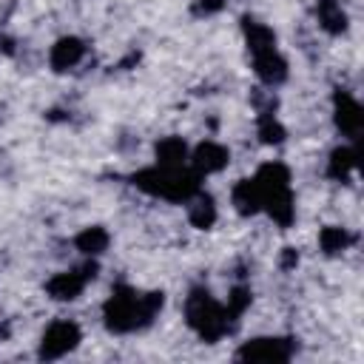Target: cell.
<instances>
[{
	"label": "cell",
	"mask_w": 364,
	"mask_h": 364,
	"mask_svg": "<svg viewBox=\"0 0 364 364\" xmlns=\"http://www.w3.org/2000/svg\"><path fill=\"white\" fill-rule=\"evenodd\" d=\"M250 301H253V293H250V287H245V284H236L233 290H230V296H228V301H225V307H228V313L239 321V316L250 307Z\"/></svg>",
	"instance_id": "cell-22"
},
{
	"label": "cell",
	"mask_w": 364,
	"mask_h": 364,
	"mask_svg": "<svg viewBox=\"0 0 364 364\" xmlns=\"http://www.w3.org/2000/svg\"><path fill=\"white\" fill-rule=\"evenodd\" d=\"M262 210L279 225V228H290L296 219V196L293 188H282V191H270L262 196Z\"/></svg>",
	"instance_id": "cell-11"
},
{
	"label": "cell",
	"mask_w": 364,
	"mask_h": 364,
	"mask_svg": "<svg viewBox=\"0 0 364 364\" xmlns=\"http://www.w3.org/2000/svg\"><path fill=\"white\" fill-rule=\"evenodd\" d=\"M185 324L205 344H216L233 333L236 318L228 313V307L208 287H193L185 296Z\"/></svg>",
	"instance_id": "cell-3"
},
{
	"label": "cell",
	"mask_w": 364,
	"mask_h": 364,
	"mask_svg": "<svg viewBox=\"0 0 364 364\" xmlns=\"http://www.w3.org/2000/svg\"><path fill=\"white\" fill-rule=\"evenodd\" d=\"M108 245H111V233H108L102 225H88V228H82V230L74 236V247H77L82 256H88V259L102 256V253L108 250Z\"/></svg>",
	"instance_id": "cell-19"
},
{
	"label": "cell",
	"mask_w": 364,
	"mask_h": 364,
	"mask_svg": "<svg viewBox=\"0 0 364 364\" xmlns=\"http://www.w3.org/2000/svg\"><path fill=\"white\" fill-rule=\"evenodd\" d=\"M316 20H318V26H321L327 34H333V37L344 34L347 26H350V17H347L341 0H316Z\"/></svg>",
	"instance_id": "cell-18"
},
{
	"label": "cell",
	"mask_w": 364,
	"mask_h": 364,
	"mask_svg": "<svg viewBox=\"0 0 364 364\" xmlns=\"http://www.w3.org/2000/svg\"><path fill=\"white\" fill-rule=\"evenodd\" d=\"M355 168H358V154H355L353 145L341 142V145H336V148L330 151V156H327V176H330V179L347 182V179L355 173Z\"/></svg>",
	"instance_id": "cell-16"
},
{
	"label": "cell",
	"mask_w": 364,
	"mask_h": 364,
	"mask_svg": "<svg viewBox=\"0 0 364 364\" xmlns=\"http://www.w3.org/2000/svg\"><path fill=\"white\" fill-rule=\"evenodd\" d=\"M333 125H336V131H338L341 136H347V139H353V142L361 136L364 108H361V102H358L350 91H344V88H336V91H333Z\"/></svg>",
	"instance_id": "cell-7"
},
{
	"label": "cell",
	"mask_w": 364,
	"mask_h": 364,
	"mask_svg": "<svg viewBox=\"0 0 364 364\" xmlns=\"http://www.w3.org/2000/svg\"><path fill=\"white\" fill-rule=\"evenodd\" d=\"M279 264H282V270H293V267L299 264V253H296V247H282V259H279Z\"/></svg>",
	"instance_id": "cell-24"
},
{
	"label": "cell",
	"mask_w": 364,
	"mask_h": 364,
	"mask_svg": "<svg viewBox=\"0 0 364 364\" xmlns=\"http://www.w3.org/2000/svg\"><path fill=\"white\" fill-rule=\"evenodd\" d=\"M256 136H259L262 145H282L287 131H284V125L279 122V117L273 111H262L256 117Z\"/></svg>",
	"instance_id": "cell-21"
},
{
	"label": "cell",
	"mask_w": 364,
	"mask_h": 364,
	"mask_svg": "<svg viewBox=\"0 0 364 364\" xmlns=\"http://www.w3.org/2000/svg\"><path fill=\"white\" fill-rule=\"evenodd\" d=\"M250 60H253V71H256L259 82L267 85V88L282 85V82L287 80V74H290V65H287V60H284V54H282L279 48L259 51V54H253Z\"/></svg>",
	"instance_id": "cell-10"
},
{
	"label": "cell",
	"mask_w": 364,
	"mask_h": 364,
	"mask_svg": "<svg viewBox=\"0 0 364 364\" xmlns=\"http://www.w3.org/2000/svg\"><path fill=\"white\" fill-rule=\"evenodd\" d=\"M85 51H88V46H85L82 37L65 34V37L54 40V46L48 48V65H51L54 74H65V71H71L74 65L82 63Z\"/></svg>",
	"instance_id": "cell-9"
},
{
	"label": "cell",
	"mask_w": 364,
	"mask_h": 364,
	"mask_svg": "<svg viewBox=\"0 0 364 364\" xmlns=\"http://www.w3.org/2000/svg\"><path fill=\"white\" fill-rule=\"evenodd\" d=\"M230 205L239 216H256L262 213V193H259V185L256 179H239L233 188H230Z\"/></svg>",
	"instance_id": "cell-14"
},
{
	"label": "cell",
	"mask_w": 364,
	"mask_h": 364,
	"mask_svg": "<svg viewBox=\"0 0 364 364\" xmlns=\"http://www.w3.org/2000/svg\"><path fill=\"white\" fill-rule=\"evenodd\" d=\"M188 165L199 176H210V173H219V171H225L230 165V151L222 142H216V139H205V142L191 148Z\"/></svg>",
	"instance_id": "cell-8"
},
{
	"label": "cell",
	"mask_w": 364,
	"mask_h": 364,
	"mask_svg": "<svg viewBox=\"0 0 364 364\" xmlns=\"http://www.w3.org/2000/svg\"><path fill=\"white\" fill-rule=\"evenodd\" d=\"M242 37H245V46H247V54L250 57L259 54V51L276 48V31L267 23H262V20L250 17V14L242 17Z\"/></svg>",
	"instance_id": "cell-13"
},
{
	"label": "cell",
	"mask_w": 364,
	"mask_h": 364,
	"mask_svg": "<svg viewBox=\"0 0 364 364\" xmlns=\"http://www.w3.org/2000/svg\"><path fill=\"white\" fill-rule=\"evenodd\" d=\"M353 242H355V236L341 225H324L318 230V250L324 256H341L344 250H350Z\"/></svg>",
	"instance_id": "cell-20"
},
{
	"label": "cell",
	"mask_w": 364,
	"mask_h": 364,
	"mask_svg": "<svg viewBox=\"0 0 364 364\" xmlns=\"http://www.w3.org/2000/svg\"><path fill=\"white\" fill-rule=\"evenodd\" d=\"M185 205H188V222H191L196 230H210V228L216 225L219 210H216V202H213L210 193L199 191V193H193Z\"/></svg>",
	"instance_id": "cell-15"
},
{
	"label": "cell",
	"mask_w": 364,
	"mask_h": 364,
	"mask_svg": "<svg viewBox=\"0 0 364 364\" xmlns=\"http://www.w3.org/2000/svg\"><path fill=\"white\" fill-rule=\"evenodd\" d=\"M94 276H97V262L74 270H60L46 282V296L51 301H77Z\"/></svg>",
	"instance_id": "cell-6"
},
{
	"label": "cell",
	"mask_w": 364,
	"mask_h": 364,
	"mask_svg": "<svg viewBox=\"0 0 364 364\" xmlns=\"http://www.w3.org/2000/svg\"><path fill=\"white\" fill-rule=\"evenodd\" d=\"M162 307H165L162 290H136L131 284H117L102 301V324L108 327V333L128 336L154 324Z\"/></svg>",
	"instance_id": "cell-1"
},
{
	"label": "cell",
	"mask_w": 364,
	"mask_h": 364,
	"mask_svg": "<svg viewBox=\"0 0 364 364\" xmlns=\"http://www.w3.org/2000/svg\"><path fill=\"white\" fill-rule=\"evenodd\" d=\"M82 341V330L74 318H57L51 321L43 336H40V344H37V358L43 361H57V358H65L68 353H74Z\"/></svg>",
	"instance_id": "cell-5"
},
{
	"label": "cell",
	"mask_w": 364,
	"mask_h": 364,
	"mask_svg": "<svg viewBox=\"0 0 364 364\" xmlns=\"http://www.w3.org/2000/svg\"><path fill=\"white\" fill-rule=\"evenodd\" d=\"M131 185L136 191H142L145 196L185 205L193 193L202 191V176L191 165H185V168L148 165V168H139L136 173H131Z\"/></svg>",
	"instance_id": "cell-2"
},
{
	"label": "cell",
	"mask_w": 364,
	"mask_h": 364,
	"mask_svg": "<svg viewBox=\"0 0 364 364\" xmlns=\"http://www.w3.org/2000/svg\"><path fill=\"white\" fill-rule=\"evenodd\" d=\"M299 344L296 338L287 336H256L239 344L236 358L239 361H250V364H282L290 361L296 355Z\"/></svg>",
	"instance_id": "cell-4"
},
{
	"label": "cell",
	"mask_w": 364,
	"mask_h": 364,
	"mask_svg": "<svg viewBox=\"0 0 364 364\" xmlns=\"http://www.w3.org/2000/svg\"><path fill=\"white\" fill-rule=\"evenodd\" d=\"M256 185H259V193H270V191H282V188H290V168L279 159H270V162H262L253 173Z\"/></svg>",
	"instance_id": "cell-17"
},
{
	"label": "cell",
	"mask_w": 364,
	"mask_h": 364,
	"mask_svg": "<svg viewBox=\"0 0 364 364\" xmlns=\"http://www.w3.org/2000/svg\"><path fill=\"white\" fill-rule=\"evenodd\" d=\"M225 9V0H196L193 3V11L196 14H216Z\"/></svg>",
	"instance_id": "cell-23"
},
{
	"label": "cell",
	"mask_w": 364,
	"mask_h": 364,
	"mask_svg": "<svg viewBox=\"0 0 364 364\" xmlns=\"http://www.w3.org/2000/svg\"><path fill=\"white\" fill-rule=\"evenodd\" d=\"M188 154H191L188 142L182 136L171 134V136L156 139V145H154V165H162V168H185L188 165Z\"/></svg>",
	"instance_id": "cell-12"
}]
</instances>
